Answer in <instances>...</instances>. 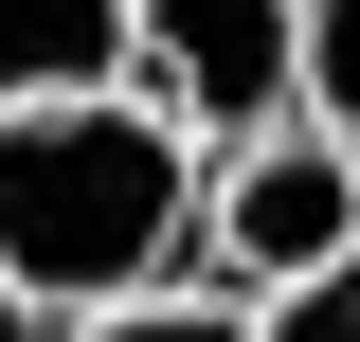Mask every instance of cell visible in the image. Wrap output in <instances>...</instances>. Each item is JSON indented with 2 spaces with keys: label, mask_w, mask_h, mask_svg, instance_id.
Instances as JSON below:
<instances>
[{
  "label": "cell",
  "mask_w": 360,
  "mask_h": 342,
  "mask_svg": "<svg viewBox=\"0 0 360 342\" xmlns=\"http://www.w3.org/2000/svg\"><path fill=\"white\" fill-rule=\"evenodd\" d=\"M198 198H217V163H198L144 90L0 108V270L37 289V324H90V306H144V289H198Z\"/></svg>",
  "instance_id": "1"
},
{
  "label": "cell",
  "mask_w": 360,
  "mask_h": 342,
  "mask_svg": "<svg viewBox=\"0 0 360 342\" xmlns=\"http://www.w3.org/2000/svg\"><path fill=\"white\" fill-rule=\"evenodd\" d=\"M127 90L198 163H234V144L307 127V18H288V0H144L127 18Z\"/></svg>",
  "instance_id": "2"
},
{
  "label": "cell",
  "mask_w": 360,
  "mask_h": 342,
  "mask_svg": "<svg viewBox=\"0 0 360 342\" xmlns=\"http://www.w3.org/2000/svg\"><path fill=\"white\" fill-rule=\"evenodd\" d=\"M307 270H360V144L342 127H270L217 163L198 198V289H307Z\"/></svg>",
  "instance_id": "3"
},
{
  "label": "cell",
  "mask_w": 360,
  "mask_h": 342,
  "mask_svg": "<svg viewBox=\"0 0 360 342\" xmlns=\"http://www.w3.org/2000/svg\"><path fill=\"white\" fill-rule=\"evenodd\" d=\"M127 18H144V0H0V108L127 90Z\"/></svg>",
  "instance_id": "4"
},
{
  "label": "cell",
  "mask_w": 360,
  "mask_h": 342,
  "mask_svg": "<svg viewBox=\"0 0 360 342\" xmlns=\"http://www.w3.org/2000/svg\"><path fill=\"white\" fill-rule=\"evenodd\" d=\"M54 342H252V306H234V289H144V306H90V324H54Z\"/></svg>",
  "instance_id": "5"
},
{
  "label": "cell",
  "mask_w": 360,
  "mask_h": 342,
  "mask_svg": "<svg viewBox=\"0 0 360 342\" xmlns=\"http://www.w3.org/2000/svg\"><path fill=\"white\" fill-rule=\"evenodd\" d=\"M288 18H307V127L360 144V0H288Z\"/></svg>",
  "instance_id": "6"
},
{
  "label": "cell",
  "mask_w": 360,
  "mask_h": 342,
  "mask_svg": "<svg viewBox=\"0 0 360 342\" xmlns=\"http://www.w3.org/2000/svg\"><path fill=\"white\" fill-rule=\"evenodd\" d=\"M252 342H360V270H307V289H252Z\"/></svg>",
  "instance_id": "7"
},
{
  "label": "cell",
  "mask_w": 360,
  "mask_h": 342,
  "mask_svg": "<svg viewBox=\"0 0 360 342\" xmlns=\"http://www.w3.org/2000/svg\"><path fill=\"white\" fill-rule=\"evenodd\" d=\"M0 342H54V324H37V289H18V270H0Z\"/></svg>",
  "instance_id": "8"
}]
</instances>
